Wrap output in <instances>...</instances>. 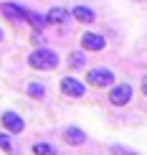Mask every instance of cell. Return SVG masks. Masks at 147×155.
Returning <instances> with one entry per match:
<instances>
[{"label": "cell", "mask_w": 147, "mask_h": 155, "mask_svg": "<svg viewBox=\"0 0 147 155\" xmlns=\"http://www.w3.org/2000/svg\"><path fill=\"white\" fill-rule=\"evenodd\" d=\"M107 46V38L101 33H91V31H86L84 36H81V48L84 51H101Z\"/></svg>", "instance_id": "6"}, {"label": "cell", "mask_w": 147, "mask_h": 155, "mask_svg": "<svg viewBox=\"0 0 147 155\" xmlns=\"http://www.w3.org/2000/svg\"><path fill=\"white\" fill-rule=\"evenodd\" d=\"M25 92H28V97H33V99H43V97H46V84L30 81L28 87H25Z\"/></svg>", "instance_id": "12"}, {"label": "cell", "mask_w": 147, "mask_h": 155, "mask_svg": "<svg viewBox=\"0 0 147 155\" xmlns=\"http://www.w3.org/2000/svg\"><path fill=\"white\" fill-rule=\"evenodd\" d=\"M69 18H71V13H69L66 8H51V10L46 13L48 25H66Z\"/></svg>", "instance_id": "9"}, {"label": "cell", "mask_w": 147, "mask_h": 155, "mask_svg": "<svg viewBox=\"0 0 147 155\" xmlns=\"http://www.w3.org/2000/svg\"><path fill=\"white\" fill-rule=\"evenodd\" d=\"M33 155H59V153H56V147L51 143H36L33 145Z\"/></svg>", "instance_id": "13"}, {"label": "cell", "mask_w": 147, "mask_h": 155, "mask_svg": "<svg viewBox=\"0 0 147 155\" xmlns=\"http://www.w3.org/2000/svg\"><path fill=\"white\" fill-rule=\"evenodd\" d=\"M59 54H56L53 48H36L33 54H28V64L36 69V71H53L56 66H59Z\"/></svg>", "instance_id": "1"}, {"label": "cell", "mask_w": 147, "mask_h": 155, "mask_svg": "<svg viewBox=\"0 0 147 155\" xmlns=\"http://www.w3.org/2000/svg\"><path fill=\"white\" fill-rule=\"evenodd\" d=\"M3 38H5V33H3V28H0V41H3Z\"/></svg>", "instance_id": "18"}, {"label": "cell", "mask_w": 147, "mask_h": 155, "mask_svg": "<svg viewBox=\"0 0 147 155\" xmlns=\"http://www.w3.org/2000/svg\"><path fill=\"white\" fill-rule=\"evenodd\" d=\"M109 153H112V155H139V153L129 150V147H124V145H112V147H109Z\"/></svg>", "instance_id": "15"}, {"label": "cell", "mask_w": 147, "mask_h": 155, "mask_svg": "<svg viewBox=\"0 0 147 155\" xmlns=\"http://www.w3.org/2000/svg\"><path fill=\"white\" fill-rule=\"evenodd\" d=\"M71 13V18H76L79 23H94L97 21V13H94V8H89V5H76Z\"/></svg>", "instance_id": "10"}, {"label": "cell", "mask_w": 147, "mask_h": 155, "mask_svg": "<svg viewBox=\"0 0 147 155\" xmlns=\"http://www.w3.org/2000/svg\"><path fill=\"white\" fill-rule=\"evenodd\" d=\"M61 137L66 140L69 145H76V147L86 143V132L81 130V127H76V125H69V127H63V130H61Z\"/></svg>", "instance_id": "7"}, {"label": "cell", "mask_w": 147, "mask_h": 155, "mask_svg": "<svg viewBox=\"0 0 147 155\" xmlns=\"http://www.w3.org/2000/svg\"><path fill=\"white\" fill-rule=\"evenodd\" d=\"M71 66L74 69H84L86 66V54L84 51H74L71 54Z\"/></svg>", "instance_id": "14"}, {"label": "cell", "mask_w": 147, "mask_h": 155, "mask_svg": "<svg viewBox=\"0 0 147 155\" xmlns=\"http://www.w3.org/2000/svg\"><path fill=\"white\" fill-rule=\"evenodd\" d=\"M25 21L33 25V31H43V28L48 25L46 13H38V10H28V13H25Z\"/></svg>", "instance_id": "11"}, {"label": "cell", "mask_w": 147, "mask_h": 155, "mask_svg": "<svg viewBox=\"0 0 147 155\" xmlns=\"http://www.w3.org/2000/svg\"><path fill=\"white\" fill-rule=\"evenodd\" d=\"M132 97H135V89H132V84H117V87H112V92H109V102L114 107H124V104H129L132 102Z\"/></svg>", "instance_id": "3"}, {"label": "cell", "mask_w": 147, "mask_h": 155, "mask_svg": "<svg viewBox=\"0 0 147 155\" xmlns=\"http://www.w3.org/2000/svg\"><path fill=\"white\" fill-rule=\"evenodd\" d=\"M0 147H3L5 153H15V147H13V143H10V135L0 132Z\"/></svg>", "instance_id": "16"}, {"label": "cell", "mask_w": 147, "mask_h": 155, "mask_svg": "<svg viewBox=\"0 0 147 155\" xmlns=\"http://www.w3.org/2000/svg\"><path fill=\"white\" fill-rule=\"evenodd\" d=\"M61 92L66 97H71V99H79V97L86 94V87L79 79H74V76H63L61 79Z\"/></svg>", "instance_id": "5"}, {"label": "cell", "mask_w": 147, "mask_h": 155, "mask_svg": "<svg viewBox=\"0 0 147 155\" xmlns=\"http://www.w3.org/2000/svg\"><path fill=\"white\" fill-rule=\"evenodd\" d=\"M33 43H43V33L41 31H33Z\"/></svg>", "instance_id": "17"}, {"label": "cell", "mask_w": 147, "mask_h": 155, "mask_svg": "<svg viewBox=\"0 0 147 155\" xmlns=\"http://www.w3.org/2000/svg\"><path fill=\"white\" fill-rule=\"evenodd\" d=\"M86 81L91 84V87H99V89L112 87L114 84V71L107 69V66H97V69H91V71L86 74Z\"/></svg>", "instance_id": "2"}, {"label": "cell", "mask_w": 147, "mask_h": 155, "mask_svg": "<svg viewBox=\"0 0 147 155\" xmlns=\"http://www.w3.org/2000/svg\"><path fill=\"white\" fill-rule=\"evenodd\" d=\"M0 10H3V15L10 18V21H25V13H28V8H23V5H18V3H3Z\"/></svg>", "instance_id": "8"}, {"label": "cell", "mask_w": 147, "mask_h": 155, "mask_svg": "<svg viewBox=\"0 0 147 155\" xmlns=\"http://www.w3.org/2000/svg\"><path fill=\"white\" fill-rule=\"evenodd\" d=\"M0 125L5 127V132H10V135H18V132H23L25 130V122H23V117L21 114H15V112H3L0 114Z\"/></svg>", "instance_id": "4"}]
</instances>
